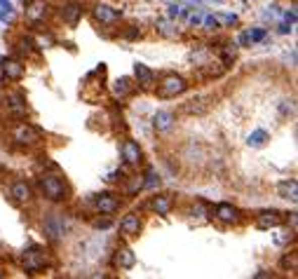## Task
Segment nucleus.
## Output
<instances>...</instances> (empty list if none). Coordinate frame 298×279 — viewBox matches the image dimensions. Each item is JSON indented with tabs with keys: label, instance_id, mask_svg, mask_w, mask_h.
Wrapping results in <instances>:
<instances>
[{
	"label": "nucleus",
	"instance_id": "nucleus-16",
	"mask_svg": "<svg viewBox=\"0 0 298 279\" xmlns=\"http://www.w3.org/2000/svg\"><path fill=\"white\" fill-rule=\"evenodd\" d=\"M45 235H47L52 242L64 235V221H61L59 214H49V216L45 218Z\"/></svg>",
	"mask_w": 298,
	"mask_h": 279
},
{
	"label": "nucleus",
	"instance_id": "nucleus-23",
	"mask_svg": "<svg viewBox=\"0 0 298 279\" xmlns=\"http://www.w3.org/2000/svg\"><path fill=\"white\" fill-rule=\"evenodd\" d=\"M268 141H270V136H268V131L265 129H254L249 134V138H247V143H249L251 148H263Z\"/></svg>",
	"mask_w": 298,
	"mask_h": 279
},
{
	"label": "nucleus",
	"instance_id": "nucleus-2",
	"mask_svg": "<svg viewBox=\"0 0 298 279\" xmlns=\"http://www.w3.org/2000/svg\"><path fill=\"white\" fill-rule=\"evenodd\" d=\"M12 141L21 148H38L42 143V134L35 129L33 124L28 122H19L12 127Z\"/></svg>",
	"mask_w": 298,
	"mask_h": 279
},
{
	"label": "nucleus",
	"instance_id": "nucleus-10",
	"mask_svg": "<svg viewBox=\"0 0 298 279\" xmlns=\"http://www.w3.org/2000/svg\"><path fill=\"white\" fill-rule=\"evenodd\" d=\"M134 82L141 89H153V87H155V73H153L146 63L136 61L134 63Z\"/></svg>",
	"mask_w": 298,
	"mask_h": 279
},
{
	"label": "nucleus",
	"instance_id": "nucleus-8",
	"mask_svg": "<svg viewBox=\"0 0 298 279\" xmlns=\"http://www.w3.org/2000/svg\"><path fill=\"white\" fill-rule=\"evenodd\" d=\"M214 218H218L221 223H240L242 221V214H240L237 206L228 204V202H221V204H216V209H214Z\"/></svg>",
	"mask_w": 298,
	"mask_h": 279
},
{
	"label": "nucleus",
	"instance_id": "nucleus-21",
	"mask_svg": "<svg viewBox=\"0 0 298 279\" xmlns=\"http://www.w3.org/2000/svg\"><path fill=\"white\" fill-rule=\"evenodd\" d=\"M277 192H279V197L296 202V199H298V183H296V178H289V181L277 183Z\"/></svg>",
	"mask_w": 298,
	"mask_h": 279
},
{
	"label": "nucleus",
	"instance_id": "nucleus-35",
	"mask_svg": "<svg viewBox=\"0 0 298 279\" xmlns=\"http://www.w3.org/2000/svg\"><path fill=\"white\" fill-rule=\"evenodd\" d=\"M139 35V28H132V31H127V38L132 40V38H136Z\"/></svg>",
	"mask_w": 298,
	"mask_h": 279
},
{
	"label": "nucleus",
	"instance_id": "nucleus-27",
	"mask_svg": "<svg viewBox=\"0 0 298 279\" xmlns=\"http://www.w3.org/2000/svg\"><path fill=\"white\" fill-rule=\"evenodd\" d=\"M160 183V178L155 176V171L148 169V174H146V181H143V188H153V185Z\"/></svg>",
	"mask_w": 298,
	"mask_h": 279
},
{
	"label": "nucleus",
	"instance_id": "nucleus-17",
	"mask_svg": "<svg viewBox=\"0 0 298 279\" xmlns=\"http://www.w3.org/2000/svg\"><path fill=\"white\" fill-rule=\"evenodd\" d=\"M115 263L122 267V270H132L136 265V253L129 249L127 244H120L115 251Z\"/></svg>",
	"mask_w": 298,
	"mask_h": 279
},
{
	"label": "nucleus",
	"instance_id": "nucleus-26",
	"mask_svg": "<svg viewBox=\"0 0 298 279\" xmlns=\"http://www.w3.org/2000/svg\"><path fill=\"white\" fill-rule=\"evenodd\" d=\"M157 31H160L164 38H174V35H176V31L171 28L169 21H157Z\"/></svg>",
	"mask_w": 298,
	"mask_h": 279
},
{
	"label": "nucleus",
	"instance_id": "nucleus-28",
	"mask_svg": "<svg viewBox=\"0 0 298 279\" xmlns=\"http://www.w3.org/2000/svg\"><path fill=\"white\" fill-rule=\"evenodd\" d=\"M232 61H235V49H232V47H225V49H223V66L228 68V66H232Z\"/></svg>",
	"mask_w": 298,
	"mask_h": 279
},
{
	"label": "nucleus",
	"instance_id": "nucleus-14",
	"mask_svg": "<svg viewBox=\"0 0 298 279\" xmlns=\"http://www.w3.org/2000/svg\"><path fill=\"white\" fill-rule=\"evenodd\" d=\"M61 19H64V24H68V26H75L78 21H80L82 17V5L80 3H75V0H68V3H64V7H61Z\"/></svg>",
	"mask_w": 298,
	"mask_h": 279
},
{
	"label": "nucleus",
	"instance_id": "nucleus-9",
	"mask_svg": "<svg viewBox=\"0 0 298 279\" xmlns=\"http://www.w3.org/2000/svg\"><path fill=\"white\" fill-rule=\"evenodd\" d=\"M122 160L129 164V167H139L143 160V150L141 146L136 141H132V138H127V141L122 143Z\"/></svg>",
	"mask_w": 298,
	"mask_h": 279
},
{
	"label": "nucleus",
	"instance_id": "nucleus-32",
	"mask_svg": "<svg viewBox=\"0 0 298 279\" xmlns=\"http://www.w3.org/2000/svg\"><path fill=\"white\" fill-rule=\"evenodd\" d=\"M181 14V5H169V17H178Z\"/></svg>",
	"mask_w": 298,
	"mask_h": 279
},
{
	"label": "nucleus",
	"instance_id": "nucleus-33",
	"mask_svg": "<svg viewBox=\"0 0 298 279\" xmlns=\"http://www.w3.org/2000/svg\"><path fill=\"white\" fill-rule=\"evenodd\" d=\"M0 7H3V10H7V12H12V10H14L10 0H0Z\"/></svg>",
	"mask_w": 298,
	"mask_h": 279
},
{
	"label": "nucleus",
	"instance_id": "nucleus-37",
	"mask_svg": "<svg viewBox=\"0 0 298 279\" xmlns=\"http://www.w3.org/2000/svg\"><path fill=\"white\" fill-rule=\"evenodd\" d=\"M223 21H225V24H235V21H237V19H235V17H230V14H228V17H223Z\"/></svg>",
	"mask_w": 298,
	"mask_h": 279
},
{
	"label": "nucleus",
	"instance_id": "nucleus-6",
	"mask_svg": "<svg viewBox=\"0 0 298 279\" xmlns=\"http://www.w3.org/2000/svg\"><path fill=\"white\" fill-rule=\"evenodd\" d=\"M92 17H94L96 24H101V26H110V24H115V21L122 17V10L110 7V5H106V3H99V5L92 10Z\"/></svg>",
	"mask_w": 298,
	"mask_h": 279
},
{
	"label": "nucleus",
	"instance_id": "nucleus-34",
	"mask_svg": "<svg viewBox=\"0 0 298 279\" xmlns=\"http://www.w3.org/2000/svg\"><path fill=\"white\" fill-rule=\"evenodd\" d=\"M108 181L110 183H113V181H122V171H113V174L108 176Z\"/></svg>",
	"mask_w": 298,
	"mask_h": 279
},
{
	"label": "nucleus",
	"instance_id": "nucleus-18",
	"mask_svg": "<svg viewBox=\"0 0 298 279\" xmlns=\"http://www.w3.org/2000/svg\"><path fill=\"white\" fill-rule=\"evenodd\" d=\"M148 206L155 211L157 216H167V214L174 209V197H171V195H155V197L150 199Z\"/></svg>",
	"mask_w": 298,
	"mask_h": 279
},
{
	"label": "nucleus",
	"instance_id": "nucleus-24",
	"mask_svg": "<svg viewBox=\"0 0 298 279\" xmlns=\"http://www.w3.org/2000/svg\"><path fill=\"white\" fill-rule=\"evenodd\" d=\"M265 38V31L263 28H254V31H249V33H242L240 35V45L242 47H247V45H251V42H258Z\"/></svg>",
	"mask_w": 298,
	"mask_h": 279
},
{
	"label": "nucleus",
	"instance_id": "nucleus-5",
	"mask_svg": "<svg viewBox=\"0 0 298 279\" xmlns=\"http://www.w3.org/2000/svg\"><path fill=\"white\" fill-rule=\"evenodd\" d=\"M3 103H5V110L10 117H26L28 103H26V96L21 92H5Z\"/></svg>",
	"mask_w": 298,
	"mask_h": 279
},
{
	"label": "nucleus",
	"instance_id": "nucleus-29",
	"mask_svg": "<svg viewBox=\"0 0 298 279\" xmlns=\"http://www.w3.org/2000/svg\"><path fill=\"white\" fill-rule=\"evenodd\" d=\"M282 265L289 267L291 265V270L296 272V253H291V256H284V260H282Z\"/></svg>",
	"mask_w": 298,
	"mask_h": 279
},
{
	"label": "nucleus",
	"instance_id": "nucleus-11",
	"mask_svg": "<svg viewBox=\"0 0 298 279\" xmlns=\"http://www.w3.org/2000/svg\"><path fill=\"white\" fill-rule=\"evenodd\" d=\"M139 232H141V218H139V214H127L120 221V235L125 239H132V237H139Z\"/></svg>",
	"mask_w": 298,
	"mask_h": 279
},
{
	"label": "nucleus",
	"instance_id": "nucleus-12",
	"mask_svg": "<svg viewBox=\"0 0 298 279\" xmlns=\"http://www.w3.org/2000/svg\"><path fill=\"white\" fill-rule=\"evenodd\" d=\"M94 206H96V211L110 216V214H115L120 209V199L115 195H110V192H101V195H94Z\"/></svg>",
	"mask_w": 298,
	"mask_h": 279
},
{
	"label": "nucleus",
	"instance_id": "nucleus-4",
	"mask_svg": "<svg viewBox=\"0 0 298 279\" xmlns=\"http://www.w3.org/2000/svg\"><path fill=\"white\" fill-rule=\"evenodd\" d=\"M186 89H188L186 78H181V75H164L162 82H160V87H157V96H160V99H176Z\"/></svg>",
	"mask_w": 298,
	"mask_h": 279
},
{
	"label": "nucleus",
	"instance_id": "nucleus-15",
	"mask_svg": "<svg viewBox=\"0 0 298 279\" xmlns=\"http://www.w3.org/2000/svg\"><path fill=\"white\" fill-rule=\"evenodd\" d=\"M26 68H24V63L17 61V59H3V75H5L10 82H19L24 78Z\"/></svg>",
	"mask_w": 298,
	"mask_h": 279
},
{
	"label": "nucleus",
	"instance_id": "nucleus-30",
	"mask_svg": "<svg viewBox=\"0 0 298 279\" xmlns=\"http://www.w3.org/2000/svg\"><path fill=\"white\" fill-rule=\"evenodd\" d=\"M141 188H143V181H141V178H134V181H132V185L127 188V192H139Z\"/></svg>",
	"mask_w": 298,
	"mask_h": 279
},
{
	"label": "nucleus",
	"instance_id": "nucleus-31",
	"mask_svg": "<svg viewBox=\"0 0 298 279\" xmlns=\"http://www.w3.org/2000/svg\"><path fill=\"white\" fill-rule=\"evenodd\" d=\"M204 26L207 28H218V19L216 17H207V19H204Z\"/></svg>",
	"mask_w": 298,
	"mask_h": 279
},
{
	"label": "nucleus",
	"instance_id": "nucleus-1",
	"mask_svg": "<svg viewBox=\"0 0 298 279\" xmlns=\"http://www.w3.org/2000/svg\"><path fill=\"white\" fill-rule=\"evenodd\" d=\"M38 185H40L42 197H47L49 202H66L68 199V185L54 174H42L38 178Z\"/></svg>",
	"mask_w": 298,
	"mask_h": 279
},
{
	"label": "nucleus",
	"instance_id": "nucleus-3",
	"mask_svg": "<svg viewBox=\"0 0 298 279\" xmlns=\"http://www.w3.org/2000/svg\"><path fill=\"white\" fill-rule=\"evenodd\" d=\"M21 265L31 274L45 270V265H47V253H45V249H42V246H28L26 251L21 253Z\"/></svg>",
	"mask_w": 298,
	"mask_h": 279
},
{
	"label": "nucleus",
	"instance_id": "nucleus-19",
	"mask_svg": "<svg viewBox=\"0 0 298 279\" xmlns=\"http://www.w3.org/2000/svg\"><path fill=\"white\" fill-rule=\"evenodd\" d=\"M10 192H12L14 202H19V204H28V202L33 199V190H31V185H28L26 181H17Z\"/></svg>",
	"mask_w": 298,
	"mask_h": 279
},
{
	"label": "nucleus",
	"instance_id": "nucleus-25",
	"mask_svg": "<svg viewBox=\"0 0 298 279\" xmlns=\"http://www.w3.org/2000/svg\"><path fill=\"white\" fill-rule=\"evenodd\" d=\"M19 52H21V54H26V56L28 54H35V42L24 35V38L19 40Z\"/></svg>",
	"mask_w": 298,
	"mask_h": 279
},
{
	"label": "nucleus",
	"instance_id": "nucleus-20",
	"mask_svg": "<svg viewBox=\"0 0 298 279\" xmlns=\"http://www.w3.org/2000/svg\"><path fill=\"white\" fill-rule=\"evenodd\" d=\"M153 127H155V131H169L174 127V113L157 110L155 115H153Z\"/></svg>",
	"mask_w": 298,
	"mask_h": 279
},
{
	"label": "nucleus",
	"instance_id": "nucleus-13",
	"mask_svg": "<svg viewBox=\"0 0 298 279\" xmlns=\"http://www.w3.org/2000/svg\"><path fill=\"white\" fill-rule=\"evenodd\" d=\"M49 7L45 0H31L26 5V19L31 21V24H40V21H45V17H47Z\"/></svg>",
	"mask_w": 298,
	"mask_h": 279
},
{
	"label": "nucleus",
	"instance_id": "nucleus-22",
	"mask_svg": "<svg viewBox=\"0 0 298 279\" xmlns=\"http://www.w3.org/2000/svg\"><path fill=\"white\" fill-rule=\"evenodd\" d=\"M134 80L132 78H127V75H122V78H117L115 82H113V92H115V96H120V99H125V96H129L132 92H134Z\"/></svg>",
	"mask_w": 298,
	"mask_h": 279
},
{
	"label": "nucleus",
	"instance_id": "nucleus-36",
	"mask_svg": "<svg viewBox=\"0 0 298 279\" xmlns=\"http://www.w3.org/2000/svg\"><path fill=\"white\" fill-rule=\"evenodd\" d=\"M96 228H108V225H110V221H96Z\"/></svg>",
	"mask_w": 298,
	"mask_h": 279
},
{
	"label": "nucleus",
	"instance_id": "nucleus-7",
	"mask_svg": "<svg viewBox=\"0 0 298 279\" xmlns=\"http://www.w3.org/2000/svg\"><path fill=\"white\" fill-rule=\"evenodd\" d=\"M284 221V214L277 209H263L256 214V228L258 230H270V228H277Z\"/></svg>",
	"mask_w": 298,
	"mask_h": 279
}]
</instances>
